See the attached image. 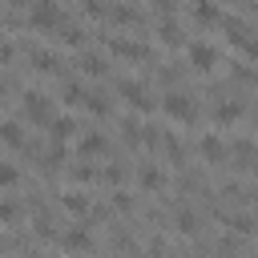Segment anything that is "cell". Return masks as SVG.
Segmentation results:
<instances>
[{
  "mask_svg": "<svg viewBox=\"0 0 258 258\" xmlns=\"http://www.w3.org/2000/svg\"><path fill=\"white\" fill-rule=\"evenodd\" d=\"M105 48H109V56H117V60H149V56H153L141 40H129V36H109Z\"/></svg>",
  "mask_w": 258,
  "mask_h": 258,
  "instance_id": "cell-4",
  "label": "cell"
},
{
  "mask_svg": "<svg viewBox=\"0 0 258 258\" xmlns=\"http://www.w3.org/2000/svg\"><path fill=\"white\" fill-rule=\"evenodd\" d=\"M238 117H242V105H238V101H222V105L214 109V121H218V125H234Z\"/></svg>",
  "mask_w": 258,
  "mask_h": 258,
  "instance_id": "cell-23",
  "label": "cell"
},
{
  "mask_svg": "<svg viewBox=\"0 0 258 258\" xmlns=\"http://www.w3.org/2000/svg\"><path fill=\"white\" fill-rule=\"evenodd\" d=\"M77 69H81L85 77H105V73H109L105 56H93V52H81V56H77Z\"/></svg>",
  "mask_w": 258,
  "mask_h": 258,
  "instance_id": "cell-19",
  "label": "cell"
},
{
  "mask_svg": "<svg viewBox=\"0 0 258 258\" xmlns=\"http://www.w3.org/2000/svg\"><path fill=\"white\" fill-rule=\"evenodd\" d=\"M161 113H165L169 121H177V125H189V121L198 117V105H194L189 93H177V89H173V93L161 97Z\"/></svg>",
  "mask_w": 258,
  "mask_h": 258,
  "instance_id": "cell-3",
  "label": "cell"
},
{
  "mask_svg": "<svg viewBox=\"0 0 258 258\" xmlns=\"http://www.w3.org/2000/svg\"><path fill=\"white\" fill-rule=\"evenodd\" d=\"M238 48H242V52H246L250 60H258V36H246V40H242Z\"/></svg>",
  "mask_w": 258,
  "mask_h": 258,
  "instance_id": "cell-32",
  "label": "cell"
},
{
  "mask_svg": "<svg viewBox=\"0 0 258 258\" xmlns=\"http://www.w3.org/2000/svg\"><path fill=\"white\" fill-rule=\"evenodd\" d=\"M109 20L113 24H141V12L133 4H109Z\"/></svg>",
  "mask_w": 258,
  "mask_h": 258,
  "instance_id": "cell-20",
  "label": "cell"
},
{
  "mask_svg": "<svg viewBox=\"0 0 258 258\" xmlns=\"http://www.w3.org/2000/svg\"><path fill=\"white\" fill-rule=\"evenodd\" d=\"M85 93H89V89H85L81 81H73V77L60 81V101H64V105H85Z\"/></svg>",
  "mask_w": 258,
  "mask_h": 258,
  "instance_id": "cell-21",
  "label": "cell"
},
{
  "mask_svg": "<svg viewBox=\"0 0 258 258\" xmlns=\"http://www.w3.org/2000/svg\"><path fill=\"white\" fill-rule=\"evenodd\" d=\"M161 145H165V153H169L173 161H181V157H185V149H181V141H177V137H165Z\"/></svg>",
  "mask_w": 258,
  "mask_h": 258,
  "instance_id": "cell-29",
  "label": "cell"
},
{
  "mask_svg": "<svg viewBox=\"0 0 258 258\" xmlns=\"http://www.w3.org/2000/svg\"><path fill=\"white\" fill-rule=\"evenodd\" d=\"M198 153H202V161H206V165H226V161H230V145H226L218 133H202Z\"/></svg>",
  "mask_w": 258,
  "mask_h": 258,
  "instance_id": "cell-7",
  "label": "cell"
},
{
  "mask_svg": "<svg viewBox=\"0 0 258 258\" xmlns=\"http://www.w3.org/2000/svg\"><path fill=\"white\" fill-rule=\"evenodd\" d=\"M60 206L69 210V214H77V218H85V214H93V202L81 194V189H69L64 198H60Z\"/></svg>",
  "mask_w": 258,
  "mask_h": 258,
  "instance_id": "cell-17",
  "label": "cell"
},
{
  "mask_svg": "<svg viewBox=\"0 0 258 258\" xmlns=\"http://www.w3.org/2000/svg\"><path fill=\"white\" fill-rule=\"evenodd\" d=\"M24 4H32V0H8V8H24Z\"/></svg>",
  "mask_w": 258,
  "mask_h": 258,
  "instance_id": "cell-34",
  "label": "cell"
},
{
  "mask_svg": "<svg viewBox=\"0 0 258 258\" xmlns=\"http://www.w3.org/2000/svg\"><path fill=\"white\" fill-rule=\"evenodd\" d=\"M113 210H133V198H129L125 189H117V194H113Z\"/></svg>",
  "mask_w": 258,
  "mask_h": 258,
  "instance_id": "cell-31",
  "label": "cell"
},
{
  "mask_svg": "<svg viewBox=\"0 0 258 258\" xmlns=\"http://www.w3.org/2000/svg\"><path fill=\"white\" fill-rule=\"evenodd\" d=\"M60 161H64V141H52V149L40 157V169H44V173H56Z\"/></svg>",
  "mask_w": 258,
  "mask_h": 258,
  "instance_id": "cell-24",
  "label": "cell"
},
{
  "mask_svg": "<svg viewBox=\"0 0 258 258\" xmlns=\"http://www.w3.org/2000/svg\"><path fill=\"white\" fill-rule=\"evenodd\" d=\"M0 137H4V145H8L12 153H20V149H28V137H24V125H20L16 117H8V121L0 125Z\"/></svg>",
  "mask_w": 258,
  "mask_h": 258,
  "instance_id": "cell-10",
  "label": "cell"
},
{
  "mask_svg": "<svg viewBox=\"0 0 258 258\" xmlns=\"http://www.w3.org/2000/svg\"><path fill=\"white\" fill-rule=\"evenodd\" d=\"M254 121H258V109H254Z\"/></svg>",
  "mask_w": 258,
  "mask_h": 258,
  "instance_id": "cell-35",
  "label": "cell"
},
{
  "mask_svg": "<svg viewBox=\"0 0 258 258\" xmlns=\"http://www.w3.org/2000/svg\"><path fill=\"white\" fill-rule=\"evenodd\" d=\"M105 149H109V141H105V133H85V137L77 141V153H81L85 161H89V157H101Z\"/></svg>",
  "mask_w": 258,
  "mask_h": 258,
  "instance_id": "cell-14",
  "label": "cell"
},
{
  "mask_svg": "<svg viewBox=\"0 0 258 258\" xmlns=\"http://www.w3.org/2000/svg\"><path fill=\"white\" fill-rule=\"evenodd\" d=\"M157 40H161L165 48H181V44H185V32H181V24H177L173 16H165V20L157 24Z\"/></svg>",
  "mask_w": 258,
  "mask_h": 258,
  "instance_id": "cell-12",
  "label": "cell"
},
{
  "mask_svg": "<svg viewBox=\"0 0 258 258\" xmlns=\"http://www.w3.org/2000/svg\"><path fill=\"white\" fill-rule=\"evenodd\" d=\"M20 117L24 121H32V125H48L52 117H56V109H52V97H44V93H24L20 97Z\"/></svg>",
  "mask_w": 258,
  "mask_h": 258,
  "instance_id": "cell-2",
  "label": "cell"
},
{
  "mask_svg": "<svg viewBox=\"0 0 258 258\" xmlns=\"http://www.w3.org/2000/svg\"><path fill=\"white\" fill-rule=\"evenodd\" d=\"M153 8H157L161 16H173V8H177V4H173V0H153Z\"/></svg>",
  "mask_w": 258,
  "mask_h": 258,
  "instance_id": "cell-33",
  "label": "cell"
},
{
  "mask_svg": "<svg viewBox=\"0 0 258 258\" xmlns=\"http://www.w3.org/2000/svg\"><path fill=\"white\" fill-rule=\"evenodd\" d=\"M16 222V202H4L0 206V226H12Z\"/></svg>",
  "mask_w": 258,
  "mask_h": 258,
  "instance_id": "cell-30",
  "label": "cell"
},
{
  "mask_svg": "<svg viewBox=\"0 0 258 258\" xmlns=\"http://www.w3.org/2000/svg\"><path fill=\"white\" fill-rule=\"evenodd\" d=\"M185 56H189V69H198V73H214L218 69V48L206 44V40H189Z\"/></svg>",
  "mask_w": 258,
  "mask_h": 258,
  "instance_id": "cell-6",
  "label": "cell"
},
{
  "mask_svg": "<svg viewBox=\"0 0 258 258\" xmlns=\"http://www.w3.org/2000/svg\"><path fill=\"white\" fill-rule=\"evenodd\" d=\"M222 222H226V226H234L238 234H254V230H258V222H254L250 214H226Z\"/></svg>",
  "mask_w": 258,
  "mask_h": 258,
  "instance_id": "cell-25",
  "label": "cell"
},
{
  "mask_svg": "<svg viewBox=\"0 0 258 258\" xmlns=\"http://www.w3.org/2000/svg\"><path fill=\"white\" fill-rule=\"evenodd\" d=\"M52 36H56L60 44H69V48H85V28H81V24H60Z\"/></svg>",
  "mask_w": 258,
  "mask_h": 258,
  "instance_id": "cell-18",
  "label": "cell"
},
{
  "mask_svg": "<svg viewBox=\"0 0 258 258\" xmlns=\"http://www.w3.org/2000/svg\"><path fill=\"white\" fill-rule=\"evenodd\" d=\"M85 109H89L93 117H109V113H113V101H109V93L89 89V93H85Z\"/></svg>",
  "mask_w": 258,
  "mask_h": 258,
  "instance_id": "cell-16",
  "label": "cell"
},
{
  "mask_svg": "<svg viewBox=\"0 0 258 258\" xmlns=\"http://www.w3.org/2000/svg\"><path fill=\"white\" fill-rule=\"evenodd\" d=\"M16 177H20V173H16V165H12V161H4V165H0V189L8 194V189L16 185Z\"/></svg>",
  "mask_w": 258,
  "mask_h": 258,
  "instance_id": "cell-27",
  "label": "cell"
},
{
  "mask_svg": "<svg viewBox=\"0 0 258 258\" xmlns=\"http://www.w3.org/2000/svg\"><path fill=\"white\" fill-rule=\"evenodd\" d=\"M137 185H141L145 194H157V189L165 185V173H161L153 161H141V165H137Z\"/></svg>",
  "mask_w": 258,
  "mask_h": 258,
  "instance_id": "cell-11",
  "label": "cell"
},
{
  "mask_svg": "<svg viewBox=\"0 0 258 258\" xmlns=\"http://www.w3.org/2000/svg\"><path fill=\"white\" fill-rule=\"evenodd\" d=\"M117 93H121V97H125V101H129L137 113H153V109H157V101L145 93V85H141V81H129V77H121V81H117Z\"/></svg>",
  "mask_w": 258,
  "mask_h": 258,
  "instance_id": "cell-5",
  "label": "cell"
},
{
  "mask_svg": "<svg viewBox=\"0 0 258 258\" xmlns=\"http://www.w3.org/2000/svg\"><path fill=\"white\" fill-rule=\"evenodd\" d=\"M222 16H226V12H222L214 0H194V20H198V24H222Z\"/></svg>",
  "mask_w": 258,
  "mask_h": 258,
  "instance_id": "cell-15",
  "label": "cell"
},
{
  "mask_svg": "<svg viewBox=\"0 0 258 258\" xmlns=\"http://www.w3.org/2000/svg\"><path fill=\"white\" fill-rule=\"evenodd\" d=\"M173 226H177L181 234H198V230H202V218H198L194 210H185V206H181V210L173 214Z\"/></svg>",
  "mask_w": 258,
  "mask_h": 258,
  "instance_id": "cell-22",
  "label": "cell"
},
{
  "mask_svg": "<svg viewBox=\"0 0 258 258\" xmlns=\"http://www.w3.org/2000/svg\"><path fill=\"white\" fill-rule=\"evenodd\" d=\"M60 250H64V254H89V250H93V234H89V226H73V230H64V234H60Z\"/></svg>",
  "mask_w": 258,
  "mask_h": 258,
  "instance_id": "cell-8",
  "label": "cell"
},
{
  "mask_svg": "<svg viewBox=\"0 0 258 258\" xmlns=\"http://www.w3.org/2000/svg\"><path fill=\"white\" fill-rule=\"evenodd\" d=\"M28 64H32V73H44V77L60 73V56L48 52V48H32V52H28Z\"/></svg>",
  "mask_w": 258,
  "mask_h": 258,
  "instance_id": "cell-9",
  "label": "cell"
},
{
  "mask_svg": "<svg viewBox=\"0 0 258 258\" xmlns=\"http://www.w3.org/2000/svg\"><path fill=\"white\" fill-rule=\"evenodd\" d=\"M44 129H48V137H52V141H73V137H77V121H73L69 113H64V117H52Z\"/></svg>",
  "mask_w": 258,
  "mask_h": 258,
  "instance_id": "cell-13",
  "label": "cell"
},
{
  "mask_svg": "<svg viewBox=\"0 0 258 258\" xmlns=\"http://www.w3.org/2000/svg\"><path fill=\"white\" fill-rule=\"evenodd\" d=\"M101 177H105L109 185H121V181H125V165H105V169H101Z\"/></svg>",
  "mask_w": 258,
  "mask_h": 258,
  "instance_id": "cell-28",
  "label": "cell"
},
{
  "mask_svg": "<svg viewBox=\"0 0 258 258\" xmlns=\"http://www.w3.org/2000/svg\"><path fill=\"white\" fill-rule=\"evenodd\" d=\"M69 177H73L77 185H85V181H97V169H93V165H85V157H81V161L69 169Z\"/></svg>",
  "mask_w": 258,
  "mask_h": 258,
  "instance_id": "cell-26",
  "label": "cell"
},
{
  "mask_svg": "<svg viewBox=\"0 0 258 258\" xmlns=\"http://www.w3.org/2000/svg\"><path fill=\"white\" fill-rule=\"evenodd\" d=\"M64 24V8L56 0H32L28 4V28L32 32H56Z\"/></svg>",
  "mask_w": 258,
  "mask_h": 258,
  "instance_id": "cell-1",
  "label": "cell"
}]
</instances>
